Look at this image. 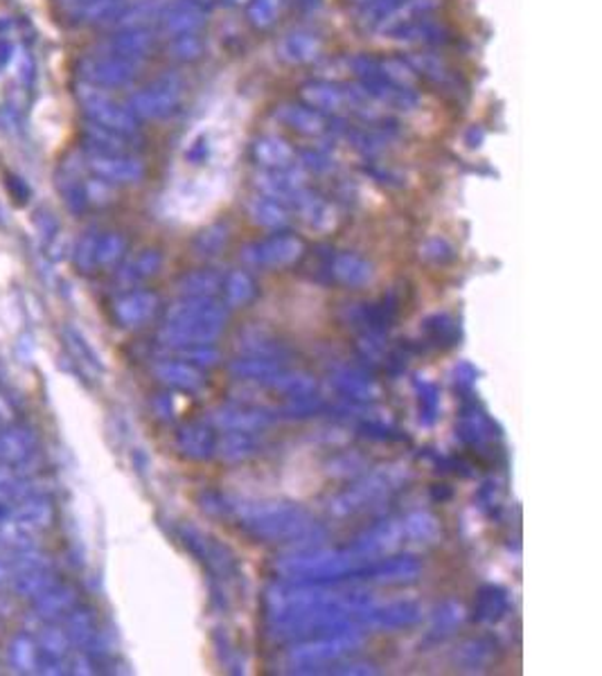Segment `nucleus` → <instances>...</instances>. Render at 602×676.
Returning a JSON list of instances; mask_svg holds the SVG:
<instances>
[{
	"label": "nucleus",
	"instance_id": "obj_3",
	"mask_svg": "<svg viewBox=\"0 0 602 676\" xmlns=\"http://www.w3.org/2000/svg\"><path fill=\"white\" fill-rule=\"evenodd\" d=\"M80 71L86 84L91 86L118 88V86L129 84L136 77L138 64L131 60H125V56L120 54L106 52V54L86 56V60L80 64Z\"/></svg>",
	"mask_w": 602,
	"mask_h": 676
},
{
	"label": "nucleus",
	"instance_id": "obj_17",
	"mask_svg": "<svg viewBox=\"0 0 602 676\" xmlns=\"http://www.w3.org/2000/svg\"><path fill=\"white\" fill-rule=\"evenodd\" d=\"M255 216H257V221H262L266 225L285 223V212L276 203H268V201H260L255 205Z\"/></svg>",
	"mask_w": 602,
	"mask_h": 676
},
{
	"label": "nucleus",
	"instance_id": "obj_15",
	"mask_svg": "<svg viewBox=\"0 0 602 676\" xmlns=\"http://www.w3.org/2000/svg\"><path fill=\"white\" fill-rule=\"evenodd\" d=\"M411 68L437 84H445L450 80V71L447 66L437 60L433 54H413L411 56Z\"/></svg>",
	"mask_w": 602,
	"mask_h": 676
},
{
	"label": "nucleus",
	"instance_id": "obj_9",
	"mask_svg": "<svg viewBox=\"0 0 602 676\" xmlns=\"http://www.w3.org/2000/svg\"><path fill=\"white\" fill-rule=\"evenodd\" d=\"M300 97L307 106L320 113H341L348 110V91L346 86L332 82H309L303 86Z\"/></svg>",
	"mask_w": 602,
	"mask_h": 676
},
{
	"label": "nucleus",
	"instance_id": "obj_5",
	"mask_svg": "<svg viewBox=\"0 0 602 676\" xmlns=\"http://www.w3.org/2000/svg\"><path fill=\"white\" fill-rule=\"evenodd\" d=\"M435 8H437V0H400V3L389 14H384L372 25V30L391 36L398 30L406 28L409 23L429 17Z\"/></svg>",
	"mask_w": 602,
	"mask_h": 676
},
{
	"label": "nucleus",
	"instance_id": "obj_16",
	"mask_svg": "<svg viewBox=\"0 0 602 676\" xmlns=\"http://www.w3.org/2000/svg\"><path fill=\"white\" fill-rule=\"evenodd\" d=\"M203 39L199 36V32L194 34H183V36H175L172 39V56L175 60H181V62H192V60H199V56L203 54Z\"/></svg>",
	"mask_w": 602,
	"mask_h": 676
},
{
	"label": "nucleus",
	"instance_id": "obj_13",
	"mask_svg": "<svg viewBox=\"0 0 602 676\" xmlns=\"http://www.w3.org/2000/svg\"><path fill=\"white\" fill-rule=\"evenodd\" d=\"M285 0H249V19L255 28L264 30L278 21Z\"/></svg>",
	"mask_w": 602,
	"mask_h": 676
},
{
	"label": "nucleus",
	"instance_id": "obj_14",
	"mask_svg": "<svg viewBox=\"0 0 602 676\" xmlns=\"http://www.w3.org/2000/svg\"><path fill=\"white\" fill-rule=\"evenodd\" d=\"M377 68L387 82L400 86V88H415L418 82V73L411 68V64H404L402 60H387V62H377Z\"/></svg>",
	"mask_w": 602,
	"mask_h": 676
},
{
	"label": "nucleus",
	"instance_id": "obj_6",
	"mask_svg": "<svg viewBox=\"0 0 602 676\" xmlns=\"http://www.w3.org/2000/svg\"><path fill=\"white\" fill-rule=\"evenodd\" d=\"M91 167L97 175L112 181H138L142 177V165L136 158H129L125 154H112V151H97L91 156Z\"/></svg>",
	"mask_w": 602,
	"mask_h": 676
},
{
	"label": "nucleus",
	"instance_id": "obj_18",
	"mask_svg": "<svg viewBox=\"0 0 602 676\" xmlns=\"http://www.w3.org/2000/svg\"><path fill=\"white\" fill-rule=\"evenodd\" d=\"M210 149H212L210 140H208L205 136H201L199 140H194V142H192V147H190V158L201 162V160H205V156L210 154Z\"/></svg>",
	"mask_w": 602,
	"mask_h": 676
},
{
	"label": "nucleus",
	"instance_id": "obj_12",
	"mask_svg": "<svg viewBox=\"0 0 602 676\" xmlns=\"http://www.w3.org/2000/svg\"><path fill=\"white\" fill-rule=\"evenodd\" d=\"M445 34H447V30L441 23H435L429 17H424V19H418V21L409 23L406 28L398 30L391 36L395 41H400V43L424 45V43H441V41H445Z\"/></svg>",
	"mask_w": 602,
	"mask_h": 676
},
{
	"label": "nucleus",
	"instance_id": "obj_7",
	"mask_svg": "<svg viewBox=\"0 0 602 676\" xmlns=\"http://www.w3.org/2000/svg\"><path fill=\"white\" fill-rule=\"evenodd\" d=\"M323 52V43L316 34L311 32H292L287 34L281 45H278V54L281 60L292 64V66H305V64H314Z\"/></svg>",
	"mask_w": 602,
	"mask_h": 676
},
{
	"label": "nucleus",
	"instance_id": "obj_10",
	"mask_svg": "<svg viewBox=\"0 0 602 676\" xmlns=\"http://www.w3.org/2000/svg\"><path fill=\"white\" fill-rule=\"evenodd\" d=\"M154 47V34L147 28H131L125 30L123 34H118L112 45H108V52L120 54L125 60H140L149 50Z\"/></svg>",
	"mask_w": 602,
	"mask_h": 676
},
{
	"label": "nucleus",
	"instance_id": "obj_11",
	"mask_svg": "<svg viewBox=\"0 0 602 676\" xmlns=\"http://www.w3.org/2000/svg\"><path fill=\"white\" fill-rule=\"evenodd\" d=\"M253 154H255L257 162H262L266 167H276V169L287 167L294 158V149L281 136H264V138L255 140Z\"/></svg>",
	"mask_w": 602,
	"mask_h": 676
},
{
	"label": "nucleus",
	"instance_id": "obj_4",
	"mask_svg": "<svg viewBox=\"0 0 602 676\" xmlns=\"http://www.w3.org/2000/svg\"><path fill=\"white\" fill-rule=\"evenodd\" d=\"M158 19H160L162 34L175 39V36L199 32L205 25L208 14L199 0H175V3H170L166 10L160 12Z\"/></svg>",
	"mask_w": 602,
	"mask_h": 676
},
{
	"label": "nucleus",
	"instance_id": "obj_8",
	"mask_svg": "<svg viewBox=\"0 0 602 676\" xmlns=\"http://www.w3.org/2000/svg\"><path fill=\"white\" fill-rule=\"evenodd\" d=\"M276 116L281 123H285L287 127L305 136H320L327 131V127H330V123H327L325 118V113L307 104H283Z\"/></svg>",
	"mask_w": 602,
	"mask_h": 676
},
{
	"label": "nucleus",
	"instance_id": "obj_2",
	"mask_svg": "<svg viewBox=\"0 0 602 676\" xmlns=\"http://www.w3.org/2000/svg\"><path fill=\"white\" fill-rule=\"evenodd\" d=\"M181 102L183 91L177 80H158L129 97V110L145 120H162L175 116Z\"/></svg>",
	"mask_w": 602,
	"mask_h": 676
},
{
	"label": "nucleus",
	"instance_id": "obj_1",
	"mask_svg": "<svg viewBox=\"0 0 602 676\" xmlns=\"http://www.w3.org/2000/svg\"><path fill=\"white\" fill-rule=\"evenodd\" d=\"M80 102L82 108L86 113L88 123L99 125L104 129H112L118 134H127L134 136L138 131V123L136 116L129 110V106L118 104L114 97H108L102 88L97 86H82L80 88Z\"/></svg>",
	"mask_w": 602,
	"mask_h": 676
}]
</instances>
